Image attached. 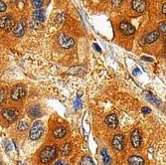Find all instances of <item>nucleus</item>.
Segmentation results:
<instances>
[{
  "label": "nucleus",
  "mask_w": 166,
  "mask_h": 165,
  "mask_svg": "<svg viewBox=\"0 0 166 165\" xmlns=\"http://www.w3.org/2000/svg\"><path fill=\"white\" fill-rule=\"evenodd\" d=\"M57 155V148L53 145L46 146L40 153V159L43 163H48Z\"/></svg>",
  "instance_id": "f257e3e1"
},
{
  "label": "nucleus",
  "mask_w": 166,
  "mask_h": 165,
  "mask_svg": "<svg viewBox=\"0 0 166 165\" xmlns=\"http://www.w3.org/2000/svg\"><path fill=\"white\" fill-rule=\"evenodd\" d=\"M43 131H44V126H43L42 121H38L34 122V124L30 128V132H29L30 138L32 140H37V139H39L42 136Z\"/></svg>",
  "instance_id": "f03ea898"
},
{
  "label": "nucleus",
  "mask_w": 166,
  "mask_h": 165,
  "mask_svg": "<svg viewBox=\"0 0 166 165\" xmlns=\"http://www.w3.org/2000/svg\"><path fill=\"white\" fill-rule=\"evenodd\" d=\"M25 96H26V91H25V87L21 85H18L12 89L11 92H10V97H11L13 101H21L23 99Z\"/></svg>",
  "instance_id": "7ed1b4c3"
},
{
  "label": "nucleus",
  "mask_w": 166,
  "mask_h": 165,
  "mask_svg": "<svg viewBox=\"0 0 166 165\" xmlns=\"http://www.w3.org/2000/svg\"><path fill=\"white\" fill-rule=\"evenodd\" d=\"M58 42L61 45L62 48L64 49H70L74 46L75 41L74 39L71 38L70 36H68L65 33H60L59 36H58Z\"/></svg>",
  "instance_id": "20e7f679"
},
{
  "label": "nucleus",
  "mask_w": 166,
  "mask_h": 165,
  "mask_svg": "<svg viewBox=\"0 0 166 165\" xmlns=\"http://www.w3.org/2000/svg\"><path fill=\"white\" fill-rule=\"evenodd\" d=\"M15 24L14 19L11 16H3L2 18H0V28L3 29L4 31H11Z\"/></svg>",
  "instance_id": "39448f33"
},
{
  "label": "nucleus",
  "mask_w": 166,
  "mask_h": 165,
  "mask_svg": "<svg viewBox=\"0 0 166 165\" xmlns=\"http://www.w3.org/2000/svg\"><path fill=\"white\" fill-rule=\"evenodd\" d=\"M1 114L6 121H14L18 118L19 112L17 109H2Z\"/></svg>",
  "instance_id": "423d86ee"
},
{
  "label": "nucleus",
  "mask_w": 166,
  "mask_h": 165,
  "mask_svg": "<svg viewBox=\"0 0 166 165\" xmlns=\"http://www.w3.org/2000/svg\"><path fill=\"white\" fill-rule=\"evenodd\" d=\"M131 8L137 13H143L146 9V1L145 0H132Z\"/></svg>",
  "instance_id": "0eeeda50"
},
{
  "label": "nucleus",
  "mask_w": 166,
  "mask_h": 165,
  "mask_svg": "<svg viewBox=\"0 0 166 165\" xmlns=\"http://www.w3.org/2000/svg\"><path fill=\"white\" fill-rule=\"evenodd\" d=\"M112 146L114 149L121 151L124 148V137L122 134H117L112 139Z\"/></svg>",
  "instance_id": "6e6552de"
},
{
  "label": "nucleus",
  "mask_w": 166,
  "mask_h": 165,
  "mask_svg": "<svg viewBox=\"0 0 166 165\" xmlns=\"http://www.w3.org/2000/svg\"><path fill=\"white\" fill-rule=\"evenodd\" d=\"M12 33L16 37H22L25 32V23L23 21H18L14 24L13 28H12Z\"/></svg>",
  "instance_id": "1a4fd4ad"
},
{
  "label": "nucleus",
  "mask_w": 166,
  "mask_h": 165,
  "mask_svg": "<svg viewBox=\"0 0 166 165\" xmlns=\"http://www.w3.org/2000/svg\"><path fill=\"white\" fill-rule=\"evenodd\" d=\"M130 141L134 148H138L141 143V136H140V132L138 129H134L131 134H130Z\"/></svg>",
  "instance_id": "9d476101"
},
{
  "label": "nucleus",
  "mask_w": 166,
  "mask_h": 165,
  "mask_svg": "<svg viewBox=\"0 0 166 165\" xmlns=\"http://www.w3.org/2000/svg\"><path fill=\"white\" fill-rule=\"evenodd\" d=\"M119 29L126 36H130V35L135 33V28L132 27L129 23H127V22H121L119 24Z\"/></svg>",
  "instance_id": "9b49d317"
},
{
  "label": "nucleus",
  "mask_w": 166,
  "mask_h": 165,
  "mask_svg": "<svg viewBox=\"0 0 166 165\" xmlns=\"http://www.w3.org/2000/svg\"><path fill=\"white\" fill-rule=\"evenodd\" d=\"M105 122L109 128H117V124H119V121H117V117L115 116V114H109L105 119Z\"/></svg>",
  "instance_id": "f8f14e48"
},
{
  "label": "nucleus",
  "mask_w": 166,
  "mask_h": 165,
  "mask_svg": "<svg viewBox=\"0 0 166 165\" xmlns=\"http://www.w3.org/2000/svg\"><path fill=\"white\" fill-rule=\"evenodd\" d=\"M28 114L31 118H37L41 116V107L38 104H34V106H30L28 109Z\"/></svg>",
  "instance_id": "ddd939ff"
},
{
  "label": "nucleus",
  "mask_w": 166,
  "mask_h": 165,
  "mask_svg": "<svg viewBox=\"0 0 166 165\" xmlns=\"http://www.w3.org/2000/svg\"><path fill=\"white\" fill-rule=\"evenodd\" d=\"M159 36H160V32L158 31V30H156V31H152L150 32V33H148L146 36H145L144 40L146 43H153V42H155L159 38Z\"/></svg>",
  "instance_id": "4468645a"
},
{
  "label": "nucleus",
  "mask_w": 166,
  "mask_h": 165,
  "mask_svg": "<svg viewBox=\"0 0 166 165\" xmlns=\"http://www.w3.org/2000/svg\"><path fill=\"white\" fill-rule=\"evenodd\" d=\"M67 133V128L65 126H57L53 130V134L56 138H63Z\"/></svg>",
  "instance_id": "2eb2a0df"
},
{
  "label": "nucleus",
  "mask_w": 166,
  "mask_h": 165,
  "mask_svg": "<svg viewBox=\"0 0 166 165\" xmlns=\"http://www.w3.org/2000/svg\"><path fill=\"white\" fill-rule=\"evenodd\" d=\"M128 163H129V165H144V159L140 156L133 155L129 157Z\"/></svg>",
  "instance_id": "dca6fc26"
},
{
  "label": "nucleus",
  "mask_w": 166,
  "mask_h": 165,
  "mask_svg": "<svg viewBox=\"0 0 166 165\" xmlns=\"http://www.w3.org/2000/svg\"><path fill=\"white\" fill-rule=\"evenodd\" d=\"M33 19L37 22H43L45 20V12L43 9H37L33 13Z\"/></svg>",
  "instance_id": "f3484780"
},
{
  "label": "nucleus",
  "mask_w": 166,
  "mask_h": 165,
  "mask_svg": "<svg viewBox=\"0 0 166 165\" xmlns=\"http://www.w3.org/2000/svg\"><path fill=\"white\" fill-rule=\"evenodd\" d=\"M72 151V145L70 143H65L63 144L61 146V148H60V152H61V155L63 156H68L70 155V153H71Z\"/></svg>",
  "instance_id": "a211bd4d"
},
{
  "label": "nucleus",
  "mask_w": 166,
  "mask_h": 165,
  "mask_svg": "<svg viewBox=\"0 0 166 165\" xmlns=\"http://www.w3.org/2000/svg\"><path fill=\"white\" fill-rule=\"evenodd\" d=\"M144 94L146 97V99L148 102H152V104H155L156 106H159L160 104V101L159 99H157L156 97H155L153 94H151V92H144Z\"/></svg>",
  "instance_id": "6ab92c4d"
},
{
  "label": "nucleus",
  "mask_w": 166,
  "mask_h": 165,
  "mask_svg": "<svg viewBox=\"0 0 166 165\" xmlns=\"http://www.w3.org/2000/svg\"><path fill=\"white\" fill-rule=\"evenodd\" d=\"M80 165H95V163H94V161H93V159L90 158V156L85 155V156L82 158L81 163H80Z\"/></svg>",
  "instance_id": "aec40b11"
},
{
  "label": "nucleus",
  "mask_w": 166,
  "mask_h": 165,
  "mask_svg": "<svg viewBox=\"0 0 166 165\" xmlns=\"http://www.w3.org/2000/svg\"><path fill=\"white\" fill-rule=\"evenodd\" d=\"M102 162H104V164L109 165L110 163V157L109 154H107L105 149H102Z\"/></svg>",
  "instance_id": "412c9836"
},
{
  "label": "nucleus",
  "mask_w": 166,
  "mask_h": 165,
  "mask_svg": "<svg viewBox=\"0 0 166 165\" xmlns=\"http://www.w3.org/2000/svg\"><path fill=\"white\" fill-rule=\"evenodd\" d=\"M18 129L20 131H25L28 129V123L25 121H20L18 124Z\"/></svg>",
  "instance_id": "4be33fe9"
},
{
  "label": "nucleus",
  "mask_w": 166,
  "mask_h": 165,
  "mask_svg": "<svg viewBox=\"0 0 166 165\" xmlns=\"http://www.w3.org/2000/svg\"><path fill=\"white\" fill-rule=\"evenodd\" d=\"M32 3H33V6L36 9H40L43 6V0H32Z\"/></svg>",
  "instance_id": "5701e85b"
},
{
  "label": "nucleus",
  "mask_w": 166,
  "mask_h": 165,
  "mask_svg": "<svg viewBox=\"0 0 166 165\" xmlns=\"http://www.w3.org/2000/svg\"><path fill=\"white\" fill-rule=\"evenodd\" d=\"M158 31L166 36V21L161 22V23L159 24V30H158Z\"/></svg>",
  "instance_id": "b1692460"
},
{
  "label": "nucleus",
  "mask_w": 166,
  "mask_h": 165,
  "mask_svg": "<svg viewBox=\"0 0 166 165\" xmlns=\"http://www.w3.org/2000/svg\"><path fill=\"white\" fill-rule=\"evenodd\" d=\"M6 96H7V92L5 90H1L0 91V104H3L6 99Z\"/></svg>",
  "instance_id": "393cba45"
},
{
  "label": "nucleus",
  "mask_w": 166,
  "mask_h": 165,
  "mask_svg": "<svg viewBox=\"0 0 166 165\" xmlns=\"http://www.w3.org/2000/svg\"><path fill=\"white\" fill-rule=\"evenodd\" d=\"M7 7H6V4L4 3L2 0H0V12H4L6 11Z\"/></svg>",
  "instance_id": "a878e982"
},
{
  "label": "nucleus",
  "mask_w": 166,
  "mask_h": 165,
  "mask_svg": "<svg viewBox=\"0 0 166 165\" xmlns=\"http://www.w3.org/2000/svg\"><path fill=\"white\" fill-rule=\"evenodd\" d=\"M57 21L59 22V23H62L63 21H65V14L62 13L61 15H59V16L57 17Z\"/></svg>",
  "instance_id": "bb28decb"
},
{
  "label": "nucleus",
  "mask_w": 166,
  "mask_h": 165,
  "mask_svg": "<svg viewBox=\"0 0 166 165\" xmlns=\"http://www.w3.org/2000/svg\"><path fill=\"white\" fill-rule=\"evenodd\" d=\"M141 111L144 114H149V112H151V109H150L149 107H147V106H144V107H142Z\"/></svg>",
  "instance_id": "cd10ccee"
},
{
  "label": "nucleus",
  "mask_w": 166,
  "mask_h": 165,
  "mask_svg": "<svg viewBox=\"0 0 166 165\" xmlns=\"http://www.w3.org/2000/svg\"><path fill=\"white\" fill-rule=\"evenodd\" d=\"M122 1L124 0H112V4H114V6H119L122 3Z\"/></svg>",
  "instance_id": "c85d7f7f"
},
{
  "label": "nucleus",
  "mask_w": 166,
  "mask_h": 165,
  "mask_svg": "<svg viewBox=\"0 0 166 165\" xmlns=\"http://www.w3.org/2000/svg\"><path fill=\"white\" fill-rule=\"evenodd\" d=\"M75 107H76L77 109L81 107V101H80V99H79V97H78V99L76 101V102H75Z\"/></svg>",
  "instance_id": "c756f323"
},
{
  "label": "nucleus",
  "mask_w": 166,
  "mask_h": 165,
  "mask_svg": "<svg viewBox=\"0 0 166 165\" xmlns=\"http://www.w3.org/2000/svg\"><path fill=\"white\" fill-rule=\"evenodd\" d=\"M5 147H6V151H10L12 149V147H11V145H10V142L9 141L5 142Z\"/></svg>",
  "instance_id": "7c9ffc66"
},
{
  "label": "nucleus",
  "mask_w": 166,
  "mask_h": 165,
  "mask_svg": "<svg viewBox=\"0 0 166 165\" xmlns=\"http://www.w3.org/2000/svg\"><path fill=\"white\" fill-rule=\"evenodd\" d=\"M53 165H68V164L65 163V162H63V161H56Z\"/></svg>",
  "instance_id": "2f4dec72"
},
{
  "label": "nucleus",
  "mask_w": 166,
  "mask_h": 165,
  "mask_svg": "<svg viewBox=\"0 0 166 165\" xmlns=\"http://www.w3.org/2000/svg\"><path fill=\"white\" fill-rule=\"evenodd\" d=\"M162 13L166 16V3L163 4V6H162Z\"/></svg>",
  "instance_id": "473e14b6"
},
{
  "label": "nucleus",
  "mask_w": 166,
  "mask_h": 165,
  "mask_svg": "<svg viewBox=\"0 0 166 165\" xmlns=\"http://www.w3.org/2000/svg\"><path fill=\"white\" fill-rule=\"evenodd\" d=\"M94 47H95V50H97V52H100V47L97 46V44H94Z\"/></svg>",
  "instance_id": "72a5a7b5"
},
{
  "label": "nucleus",
  "mask_w": 166,
  "mask_h": 165,
  "mask_svg": "<svg viewBox=\"0 0 166 165\" xmlns=\"http://www.w3.org/2000/svg\"><path fill=\"white\" fill-rule=\"evenodd\" d=\"M142 60H145V61H149V62H152V59H149V58H146V57H143Z\"/></svg>",
  "instance_id": "f704fd0d"
},
{
  "label": "nucleus",
  "mask_w": 166,
  "mask_h": 165,
  "mask_svg": "<svg viewBox=\"0 0 166 165\" xmlns=\"http://www.w3.org/2000/svg\"><path fill=\"white\" fill-rule=\"evenodd\" d=\"M164 56L166 57V42L164 43Z\"/></svg>",
  "instance_id": "c9c22d12"
},
{
  "label": "nucleus",
  "mask_w": 166,
  "mask_h": 165,
  "mask_svg": "<svg viewBox=\"0 0 166 165\" xmlns=\"http://www.w3.org/2000/svg\"><path fill=\"white\" fill-rule=\"evenodd\" d=\"M0 165H1V164H0Z\"/></svg>",
  "instance_id": "e433bc0d"
}]
</instances>
